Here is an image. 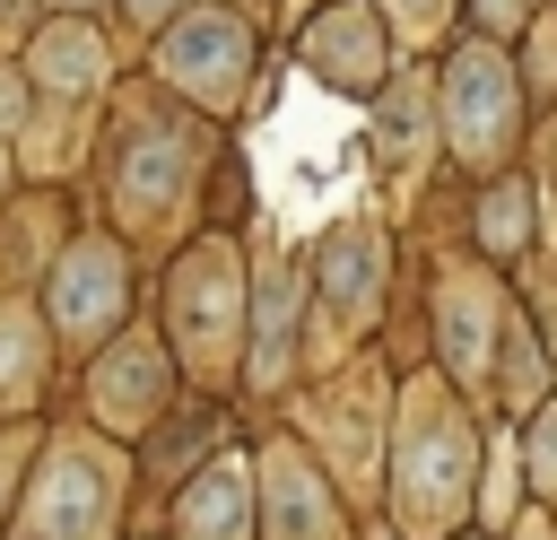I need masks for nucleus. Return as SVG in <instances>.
Returning <instances> with one entry per match:
<instances>
[{"mask_svg": "<svg viewBox=\"0 0 557 540\" xmlns=\"http://www.w3.org/2000/svg\"><path fill=\"white\" fill-rule=\"evenodd\" d=\"M392 496H400L409 531H453L461 505H470V427H461V409H453L435 383H418V401L400 409Z\"/></svg>", "mask_w": 557, "mask_h": 540, "instance_id": "f257e3e1", "label": "nucleus"}, {"mask_svg": "<svg viewBox=\"0 0 557 540\" xmlns=\"http://www.w3.org/2000/svg\"><path fill=\"white\" fill-rule=\"evenodd\" d=\"M113 505H122V462L96 453V444H61V453L35 470L26 540H104Z\"/></svg>", "mask_w": 557, "mask_h": 540, "instance_id": "f03ea898", "label": "nucleus"}, {"mask_svg": "<svg viewBox=\"0 0 557 540\" xmlns=\"http://www.w3.org/2000/svg\"><path fill=\"white\" fill-rule=\"evenodd\" d=\"M513 131V70L496 44H461L444 70V139L453 157H496Z\"/></svg>", "mask_w": 557, "mask_h": 540, "instance_id": "7ed1b4c3", "label": "nucleus"}, {"mask_svg": "<svg viewBox=\"0 0 557 540\" xmlns=\"http://www.w3.org/2000/svg\"><path fill=\"white\" fill-rule=\"evenodd\" d=\"M244 61H252V35H244V17H226V9H191V17H174V35L157 44V70H165L174 87H191L200 105H235V96H244Z\"/></svg>", "mask_w": 557, "mask_h": 540, "instance_id": "20e7f679", "label": "nucleus"}, {"mask_svg": "<svg viewBox=\"0 0 557 540\" xmlns=\"http://www.w3.org/2000/svg\"><path fill=\"white\" fill-rule=\"evenodd\" d=\"M165 314H174V331H183V348H191V357H218V348L235 340L244 287H235V261H226V244H200V253L174 270V296H165Z\"/></svg>", "mask_w": 557, "mask_h": 540, "instance_id": "39448f33", "label": "nucleus"}, {"mask_svg": "<svg viewBox=\"0 0 557 540\" xmlns=\"http://www.w3.org/2000/svg\"><path fill=\"white\" fill-rule=\"evenodd\" d=\"M122 296H131V279H122V253H113V244H78V253L52 270V322H61L70 340H104V331L122 322Z\"/></svg>", "mask_w": 557, "mask_h": 540, "instance_id": "423d86ee", "label": "nucleus"}, {"mask_svg": "<svg viewBox=\"0 0 557 540\" xmlns=\"http://www.w3.org/2000/svg\"><path fill=\"white\" fill-rule=\"evenodd\" d=\"M313 270H322V305H331L339 331H357L383 305V235L374 226H331L322 253H313Z\"/></svg>", "mask_w": 557, "mask_h": 540, "instance_id": "0eeeda50", "label": "nucleus"}, {"mask_svg": "<svg viewBox=\"0 0 557 540\" xmlns=\"http://www.w3.org/2000/svg\"><path fill=\"white\" fill-rule=\"evenodd\" d=\"M261 488H270V540H339V505L296 444H270Z\"/></svg>", "mask_w": 557, "mask_h": 540, "instance_id": "6e6552de", "label": "nucleus"}, {"mask_svg": "<svg viewBox=\"0 0 557 540\" xmlns=\"http://www.w3.org/2000/svg\"><path fill=\"white\" fill-rule=\"evenodd\" d=\"M305 61L339 87H374L383 78V17L374 9H322L305 35Z\"/></svg>", "mask_w": 557, "mask_h": 540, "instance_id": "1a4fd4ad", "label": "nucleus"}, {"mask_svg": "<svg viewBox=\"0 0 557 540\" xmlns=\"http://www.w3.org/2000/svg\"><path fill=\"white\" fill-rule=\"evenodd\" d=\"M122 200L131 209H165V200H183V183H191V139H174V131H131L122 139Z\"/></svg>", "mask_w": 557, "mask_h": 540, "instance_id": "9d476101", "label": "nucleus"}, {"mask_svg": "<svg viewBox=\"0 0 557 540\" xmlns=\"http://www.w3.org/2000/svg\"><path fill=\"white\" fill-rule=\"evenodd\" d=\"M252 523V488H244V462H218L183 488V540H244Z\"/></svg>", "mask_w": 557, "mask_h": 540, "instance_id": "9b49d317", "label": "nucleus"}, {"mask_svg": "<svg viewBox=\"0 0 557 540\" xmlns=\"http://www.w3.org/2000/svg\"><path fill=\"white\" fill-rule=\"evenodd\" d=\"M157 392H165V366H157V348H139V340L96 366V418H113V427H139V418L157 409Z\"/></svg>", "mask_w": 557, "mask_h": 540, "instance_id": "f8f14e48", "label": "nucleus"}, {"mask_svg": "<svg viewBox=\"0 0 557 540\" xmlns=\"http://www.w3.org/2000/svg\"><path fill=\"white\" fill-rule=\"evenodd\" d=\"M35 78H44V87H61V96H87V87L104 78V35H96V26H78V17L44 26V35H35Z\"/></svg>", "mask_w": 557, "mask_h": 540, "instance_id": "ddd939ff", "label": "nucleus"}, {"mask_svg": "<svg viewBox=\"0 0 557 540\" xmlns=\"http://www.w3.org/2000/svg\"><path fill=\"white\" fill-rule=\"evenodd\" d=\"M287 331H296V270L261 261V305H252V383L287 375Z\"/></svg>", "mask_w": 557, "mask_h": 540, "instance_id": "4468645a", "label": "nucleus"}, {"mask_svg": "<svg viewBox=\"0 0 557 540\" xmlns=\"http://www.w3.org/2000/svg\"><path fill=\"white\" fill-rule=\"evenodd\" d=\"M35 383H44V331L26 305H0V409L35 401Z\"/></svg>", "mask_w": 557, "mask_h": 540, "instance_id": "2eb2a0df", "label": "nucleus"}, {"mask_svg": "<svg viewBox=\"0 0 557 540\" xmlns=\"http://www.w3.org/2000/svg\"><path fill=\"white\" fill-rule=\"evenodd\" d=\"M444 348L479 383V366H487V287L479 279H444Z\"/></svg>", "mask_w": 557, "mask_h": 540, "instance_id": "dca6fc26", "label": "nucleus"}, {"mask_svg": "<svg viewBox=\"0 0 557 540\" xmlns=\"http://www.w3.org/2000/svg\"><path fill=\"white\" fill-rule=\"evenodd\" d=\"M418 113H426V87H418V78H400V87H392V113H383V139H392V174H400V183L418 174V139H426V131H418Z\"/></svg>", "mask_w": 557, "mask_h": 540, "instance_id": "f3484780", "label": "nucleus"}, {"mask_svg": "<svg viewBox=\"0 0 557 540\" xmlns=\"http://www.w3.org/2000/svg\"><path fill=\"white\" fill-rule=\"evenodd\" d=\"M479 235H487V253H513V244L531 235V192H522V183H496L487 209H479Z\"/></svg>", "mask_w": 557, "mask_h": 540, "instance_id": "a211bd4d", "label": "nucleus"}, {"mask_svg": "<svg viewBox=\"0 0 557 540\" xmlns=\"http://www.w3.org/2000/svg\"><path fill=\"white\" fill-rule=\"evenodd\" d=\"M531 479H540V488H557V409L531 427Z\"/></svg>", "mask_w": 557, "mask_h": 540, "instance_id": "6ab92c4d", "label": "nucleus"}, {"mask_svg": "<svg viewBox=\"0 0 557 540\" xmlns=\"http://www.w3.org/2000/svg\"><path fill=\"white\" fill-rule=\"evenodd\" d=\"M392 9H400V26H435L453 0H392Z\"/></svg>", "mask_w": 557, "mask_h": 540, "instance_id": "aec40b11", "label": "nucleus"}, {"mask_svg": "<svg viewBox=\"0 0 557 540\" xmlns=\"http://www.w3.org/2000/svg\"><path fill=\"white\" fill-rule=\"evenodd\" d=\"M479 9H487V17H496V26H513V17H522V9H531V0H479Z\"/></svg>", "mask_w": 557, "mask_h": 540, "instance_id": "412c9836", "label": "nucleus"}, {"mask_svg": "<svg viewBox=\"0 0 557 540\" xmlns=\"http://www.w3.org/2000/svg\"><path fill=\"white\" fill-rule=\"evenodd\" d=\"M9 122H17V78L0 70V131H9Z\"/></svg>", "mask_w": 557, "mask_h": 540, "instance_id": "4be33fe9", "label": "nucleus"}, {"mask_svg": "<svg viewBox=\"0 0 557 540\" xmlns=\"http://www.w3.org/2000/svg\"><path fill=\"white\" fill-rule=\"evenodd\" d=\"M131 9H139V17H165V9H174V0H131Z\"/></svg>", "mask_w": 557, "mask_h": 540, "instance_id": "5701e85b", "label": "nucleus"}, {"mask_svg": "<svg viewBox=\"0 0 557 540\" xmlns=\"http://www.w3.org/2000/svg\"><path fill=\"white\" fill-rule=\"evenodd\" d=\"M9 462H17V444H0V488H9Z\"/></svg>", "mask_w": 557, "mask_h": 540, "instance_id": "b1692460", "label": "nucleus"}, {"mask_svg": "<svg viewBox=\"0 0 557 540\" xmlns=\"http://www.w3.org/2000/svg\"><path fill=\"white\" fill-rule=\"evenodd\" d=\"M70 9H78V0H70Z\"/></svg>", "mask_w": 557, "mask_h": 540, "instance_id": "393cba45", "label": "nucleus"}]
</instances>
